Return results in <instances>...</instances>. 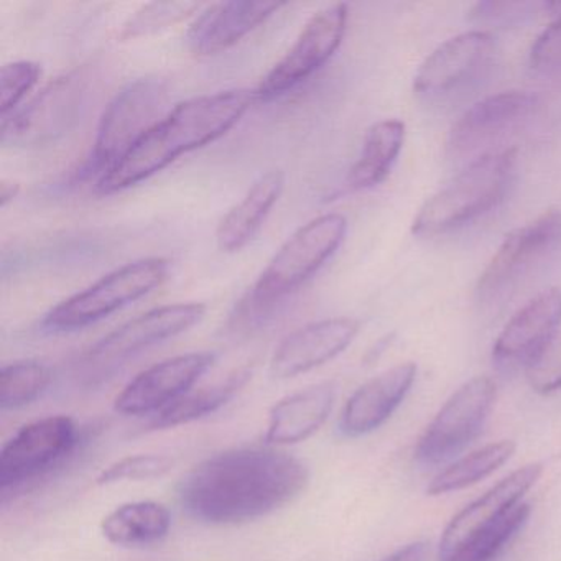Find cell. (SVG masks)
I'll use <instances>...</instances> for the list:
<instances>
[{"mask_svg":"<svg viewBox=\"0 0 561 561\" xmlns=\"http://www.w3.org/2000/svg\"><path fill=\"white\" fill-rule=\"evenodd\" d=\"M308 468L275 446H242L203 459L179 485L183 512L211 525L264 517L304 492Z\"/></svg>","mask_w":561,"mask_h":561,"instance_id":"obj_1","label":"cell"},{"mask_svg":"<svg viewBox=\"0 0 561 561\" xmlns=\"http://www.w3.org/2000/svg\"><path fill=\"white\" fill-rule=\"evenodd\" d=\"M255 101V91L231 90L180 103L96 183L98 193L111 195L130 188L162 172L179 157L221 139Z\"/></svg>","mask_w":561,"mask_h":561,"instance_id":"obj_2","label":"cell"},{"mask_svg":"<svg viewBox=\"0 0 561 561\" xmlns=\"http://www.w3.org/2000/svg\"><path fill=\"white\" fill-rule=\"evenodd\" d=\"M347 221L343 215L318 216L287 239L268 262L242 301L236 324H257L280 301L300 290L343 244Z\"/></svg>","mask_w":561,"mask_h":561,"instance_id":"obj_3","label":"cell"},{"mask_svg":"<svg viewBox=\"0 0 561 561\" xmlns=\"http://www.w3.org/2000/svg\"><path fill=\"white\" fill-rule=\"evenodd\" d=\"M515 167L514 149L482 153L426 199L413 219V234L420 238L446 234L491 211L511 188Z\"/></svg>","mask_w":561,"mask_h":561,"instance_id":"obj_4","label":"cell"},{"mask_svg":"<svg viewBox=\"0 0 561 561\" xmlns=\"http://www.w3.org/2000/svg\"><path fill=\"white\" fill-rule=\"evenodd\" d=\"M170 267L169 259L163 257L129 262L58 304L45 314L42 330L47 333H71L91 327L165 284Z\"/></svg>","mask_w":561,"mask_h":561,"instance_id":"obj_5","label":"cell"},{"mask_svg":"<svg viewBox=\"0 0 561 561\" xmlns=\"http://www.w3.org/2000/svg\"><path fill=\"white\" fill-rule=\"evenodd\" d=\"M167 103L169 88L160 78H140L121 90L101 116L81 175L98 176L100 182L162 119Z\"/></svg>","mask_w":561,"mask_h":561,"instance_id":"obj_6","label":"cell"},{"mask_svg":"<svg viewBox=\"0 0 561 561\" xmlns=\"http://www.w3.org/2000/svg\"><path fill=\"white\" fill-rule=\"evenodd\" d=\"M205 313L203 304H173L153 308L116 328L91 346L81 357L78 374L87 383L103 382L144 351L195 327Z\"/></svg>","mask_w":561,"mask_h":561,"instance_id":"obj_7","label":"cell"},{"mask_svg":"<svg viewBox=\"0 0 561 561\" xmlns=\"http://www.w3.org/2000/svg\"><path fill=\"white\" fill-rule=\"evenodd\" d=\"M93 68H77L57 78L31 103L2 119V144L14 147H41L70 133L87 111L94 91Z\"/></svg>","mask_w":561,"mask_h":561,"instance_id":"obj_8","label":"cell"},{"mask_svg":"<svg viewBox=\"0 0 561 561\" xmlns=\"http://www.w3.org/2000/svg\"><path fill=\"white\" fill-rule=\"evenodd\" d=\"M80 432L71 416L51 415L22 426L0 449L2 501L50 472L77 448Z\"/></svg>","mask_w":561,"mask_h":561,"instance_id":"obj_9","label":"cell"},{"mask_svg":"<svg viewBox=\"0 0 561 561\" xmlns=\"http://www.w3.org/2000/svg\"><path fill=\"white\" fill-rule=\"evenodd\" d=\"M495 397L497 387L491 377H474L459 387L420 436L416 461L435 466L461 453L481 433Z\"/></svg>","mask_w":561,"mask_h":561,"instance_id":"obj_10","label":"cell"},{"mask_svg":"<svg viewBox=\"0 0 561 561\" xmlns=\"http://www.w3.org/2000/svg\"><path fill=\"white\" fill-rule=\"evenodd\" d=\"M347 18L346 4L328 5L317 12L305 24L287 55L262 78L255 88L257 100L280 96L317 73L343 44Z\"/></svg>","mask_w":561,"mask_h":561,"instance_id":"obj_11","label":"cell"},{"mask_svg":"<svg viewBox=\"0 0 561 561\" xmlns=\"http://www.w3.org/2000/svg\"><path fill=\"white\" fill-rule=\"evenodd\" d=\"M561 242V211L550 209L505 236L479 277V300L491 301L514 287Z\"/></svg>","mask_w":561,"mask_h":561,"instance_id":"obj_12","label":"cell"},{"mask_svg":"<svg viewBox=\"0 0 561 561\" xmlns=\"http://www.w3.org/2000/svg\"><path fill=\"white\" fill-rule=\"evenodd\" d=\"M215 359V354L202 351L153 364L124 387L116 397L114 409L123 415H157L186 396L208 373Z\"/></svg>","mask_w":561,"mask_h":561,"instance_id":"obj_13","label":"cell"},{"mask_svg":"<svg viewBox=\"0 0 561 561\" xmlns=\"http://www.w3.org/2000/svg\"><path fill=\"white\" fill-rule=\"evenodd\" d=\"M538 106L540 98L530 91H505L478 101L453 124L446 142L449 156L462 159L478 152L525 123Z\"/></svg>","mask_w":561,"mask_h":561,"instance_id":"obj_14","label":"cell"},{"mask_svg":"<svg viewBox=\"0 0 561 561\" xmlns=\"http://www.w3.org/2000/svg\"><path fill=\"white\" fill-rule=\"evenodd\" d=\"M494 38L488 32L456 35L425 58L413 78L419 96H442L474 80L491 61Z\"/></svg>","mask_w":561,"mask_h":561,"instance_id":"obj_15","label":"cell"},{"mask_svg":"<svg viewBox=\"0 0 561 561\" xmlns=\"http://www.w3.org/2000/svg\"><path fill=\"white\" fill-rule=\"evenodd\" d=\"M561 324V290L548 288L531 298L511 318L492 347V359L501 369L527 367Z\"/></svg>","mask_w":561,"mask_h":561,"instance_id":"obj_16","label":"cell"},{"mask_svg":"<svg viewBox=\"0 0 561 561\" xmlns=\"http://www.w3.org/2000/svg\"><path fill=\"white\" fill-rule=\"evenodd\" d=\"M354 318H328L298 328L285 336L271 360L272 376L291 379L330 363L350 347L359 333Z\"/></svg>","mask_w":561,"mask_h":561,"instance_id":"obj_17","label":"cell"},{"mask_svg":"<svg viewBox=\"0 0 561 561\" xmlns=\"http://www.w3.org/2000/svg\"><path fill=\"white\" fill-rule=\"evenodd\" d=\"M541 474H543L541 462L524 466V468L511 472L494 488L489 489L478 501L462 508L443 531L442 541H439V560H448L472 535L494 524L502 515L520 504L525 492L530 491L537 484Z\"/></svg>","mask_w":561,"mask_h":561,"instance_id":"obj_18","label":"cell"},{"mask_svg":"<svg viewBox=\"0 0 561 561\" xmlns=\"http://www.w3.org/2000/svg\"><path fill=\"white\" fill-rule=\"evenodd\" d=\"M284 2H221L209 5L186 32V45L196 57H211L238 45L274 18Z\"/></svg>","mask_w":561,"mask_h":561,"instance_id":"obj_19","label":"cell"},{"mask_svg":"<svg viewBox=\"0 0 561 561\" xmlns=\"http://www.w3.org/2000/svg\"><path fill=\"white\" fill-rule=\"evenodd\" d=\"M415 377L416 364L403 363L367 380L344 405L340 432L356 438L379 428L399 409Z\"/></svg>","mask_w":561,"mask_h":561,"instance_id":"obj_20","label":"cell"},{"mask_svg":"<svg viewBox=\"0 0 561 561\" xmlns=\"http://www.w3.org/2000/svg\"><path fill=\"white\" fill-rule=\"evenodd\" d=\"M336 400L334 382H320L278 400L268 412L265 445L285 446L305 442L327 423Z\"/></svg>","mask_w":561,"mask_h":561,"instance_id":"obj_21","label":"cell"},{"mask_svg":"<svg viewBox=\"0 0 561 561\" xmlns=\"http://www.w3.org/2000/svg\"><path fill=\"white\" fill-rule=\"evenodd\" d=\"M285 188V173L271 170L255 180L244 198L232 206L216 229V242L222 252H238L249 244L264 225Z\"/></svg>","mask_w":561,"mask_h":561,"instance_id":"obj_22","label":"cell"},{"mask_svg":"<svg viewBox=\"0 0 561 561\" xmlns=\"http://www.w3.org/2000/svg\"><path fill=\"white\" fill-rule=\"evenodd\" d=\"M172 514L167 505L153 501L127 502L101 522V531L117 547H146L169 535Z\"/></svg>","mask_w":561,"mask_h":561,"instance_id":"obj_23","label":"cell"},{"mask_svg":"<svg viewBox=\"0 0 561 561\" xmlns=\"http://www.w3.org/2000/svg\"><path fill=\"white\" fill-rule=\"evenodd\" d=\"M405 140V124L387 119L367 130L363 152L347 173L346 185L353 192L373 188L389 176Z\"/></svg>","mask_w":561,"mask_h":561,"instance_id":"obj_24","label":"cell"},{"mask_svg":"<svg viewBox=\"0 0 561 561\" xmlns=\"http://www.w3.org/2000/svg\"><path fill=\"white\" fill-rule=\"evenodd\" d=\"M249 379L251 370L239 369L213 386L190 390L182 399L153 415L149 430L175 428L218 412L229 400L234 399L236 393L241 392Z\"/></svg>","mask_w":561,"mask_h":561,"instance_id":"obj_25","label":"cell"},{"mask_svg":"<svg viewBox=\"0 0 561 561\" xmlns=\"http://www.w3.org/2000/svg\"><path fill=\"white\" fill-rule=\"evenodd\" d=\"M515 448H517V445L511 439H501V442L485 445L484 448L458 459V461L448 466L445 471L435 476L426 492L430 495H442L469 488V485L476 484V482L482 481L492 472L497 471L504 462L512 458Z\"/></svg>","mask_w":561,"mask_h":561,"instance_id":"obj_26","label":"cell"},{"mask_svg":"<svg viewBox=\"0 0 561 561\" xmlns=\"http://www.w3.org/2000/svg\"><path fill=\"white\" fill-rule=\"evenodd\" d=\"M54 373L38 360H21L0 370V409L31 405L50 387Z\"/></svg>","mask_w":561,"mask_h":561,"instance_id":"obj_27","label":"cell"},{"mask_svg":"<svg viewBox=\"0 0 561 561\" xmlns=\"http://www.w3.org/2000/svg\"><path fill=\"white\" fill-rule=\"evenodd\" d=\"M530 505L520 502L494 524L472 535L445 561H494L502 548L524 527L525 522L530 517Z\"/></svg>","mask_w":561,"mask_h":561,"instance_id":"obj_28","label":"cell"},{"mask_svg":"<svg viewBox=\"0 0 561 561\" xmlns=\"http://www.w3.org/2000/svg\"><path fill=\"white\" fill-rule=\"evenodd\" d=\"M196 2H152L136 12L121 31V41L147 37L198 14Z\"/></svg>","mask_w":561,"mask_h":561,"instance_id":"obj_29","label":"cell"},{"mask_svg":"<svg viewBox=\"0 0 561 561\" xmlns=\"http://www.w3.org/2000/svg\"><path fill=\"white\" fill-rule=\"evenodd\" d=\"M42 78V67L34 61H15L0 70V114L12 116L19 104L32 93Z\"/></svg>","mask_w":561,"mask_h":561,"instance_id":"obj_30","label":"cell"},{"mask_svg":"<svg viewBox=\"0 0 561 561\" xmlns=\"http://www.w3.org/2000/svg\"><path fill=\"white\" fill-rule=\"evenodd\" d=\"M173 459L163 455L127 456L107 466L100 472L96 482L100 485L123 481H149L162 478L172 469Z\"/></svg>","mask_w":561,"mask_h":561,"instance_id":"obj_31","label":"cell"},{"mask_svg":"<svg viewBox=\"0 0 561 561\" xmlns=\"http://www.w3.org/2000/svg\"><path fill=\"white\" fill-rule=\"evenodd\" d=\"M527 380L531 390L541 396L561 389V336L554 337L527 366Z\"/></svg>","mask_w":561,"mask_h":561,"instance_id":"obj_32","label":"cell"},{"mask_svg":"<svg viewBox=\"0 0 561 561\" xmlns=\"http://www.w3.org/2000/svg\"><path fill=\"white\" fill-rule=\"evenodd\" d=\"M530 65L540 73H561V15H558L531 45Z\"/></svg>","mask_w":561,"mask_h":561,"instance_id":"obj_33","label":"cell"},{"mask_svg":"<svg viewBox=\"0 0 561 561\" xmlns=\"http://www.w3.org/2000/svg\"><path fill=\"white\" fill-rule=\"evenodd\" d=\"M545 4L537 2H481L476 5L474 15L479 22H514L535 14Z\"/></svg>","mask_w":561,"mask_h":561,"instance_id":"obj_34","label":"cell"},{"mask_svg":"<svg viewBox=\"0 0 561 561\" xmlns=\"http://www.w3.org/2000/svg\"><path fill=\"white\" fill-rule=\"evenodd\" d=\"M426 558V543L423 541H416V543L407 545V547L400 548L396 553L387 557L382 561H425Z\"/></svg>","mask_w":561,"mask_h":561,"instance_id":"obj_35","label":"cell"},{"mask_svg":"<svg viewBox=\"0 0 561 561\" xmlns=\"http://www.w3.org/2000/svg\"><path fill=\"white\" fill-rule=\"evenodd\" d=\"M21 193V185L14 180H2L0 182V206L5 208L9 203L14 202Z\"/></svg>","mask_w":561,"mask_h":561,"instance_id":"obj_36","label":"cell"}]
</instances>
